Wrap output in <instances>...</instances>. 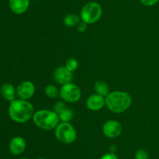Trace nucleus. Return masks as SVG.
<instances>
[{"label":"nucleus","mask_w":159,"mask_h":159,"mask_svg":"<svg viewBox=\"0 0 159 159\" xmlns=\"http://www.w3.org/2000/svg\"><path fill=\"white\" fill-rule=\"evenodd\" d=\"M9 115L12 120L18 123H24L33 118L34 108L28 101L16 99L10 102L9 106Z\"/></svg>","instance_id":"obj_1"},{"label":"nucleus","mask_w":159,"mask_h":159,"mask_svg":"<svg viewBox=\"0 0 159 159\" xmlns=\"http://www.w3.org/2000/svg\"><path fill=\"white\" fill-rule=\"evenodd\" d=\"M106 105L113 113H122L127 111L132 104V98L126 91H112L105 98Z\"/></svg>","instance_id":"obj_2"},{"label":"nucleus","mask_w":159,"mask_h":159,"mask_svg":"<svg viewBox=\"0 0 159 159\" xmlns=\"http://www.w3.org/2000/svg\"><path fill=\"white\" fill-rule=\"evenodd\" d=\"M33 121L37 127L43 130H51L57 127L60 118L54 110L41 109L34 112Z\"/></svg>","instance_id":"obj_3"},{"label":"nucleus","mask_w":159,"mask_h":159,"mask_svg":"<svg viewBox=\"0 0 159 159\" xmlns=\"http://www.w3.org/2000/svg\"><path fill=\"white\" fill-rule=\"evenodd\" d=\"M102 15V8L99 3L96 2H89L83 6L80 12V18L82 21L87 24L95 23L100 20Z\"/></svg>","instance_id":"obj_4"},{"label":"nucleus","mask_w":159,"mask_h":159,"mask_svg":"<svg viewBox=\"0 0 159 159\" xmlns=\"http://www.w3.org/2000/svg\"><path fill=\"white\" fill-rule=\"evenodd\" d=\"M54 135L58 141L65 144H70L75 141L77 132L70 123L61 122L54 129Z\"/></svg>","instance_id":"obj_5"},{"label":"nucleus","mask_w":159,"mask_h":159,"mask_svg":"<svg viewBox=\"0 0 159 159\" xmlns=\"http://www.w3.org/2000/svg\"><path fill=\"white\" fill-rule=\"evenodd\" d=\"M59 96L64 101L75 103L80 100L82 97V91L77 84L71 82L61 86L59 90Z\"/></svg>","instance_id":"obj_6"},{"label":"nucleus","mask_w":159,"mask_h":159,"mask_svg":"<svg viewBox=\"0 0 159 159\" xmlns=\"http://www.w3.org/2000/svg\"><path fill=\"white\" fill-rule=\"evenodd\" d=\"M102 132L108 138L114 139L122 133L123 126L116 120H108L102 126Z\"/></svg>","instance_id":"obj_7"},{"label":"nucleus","mask_w":159,"mask_h":159,"mask_svg":"<svg viewBox=\"0 0 159 159\" xmlns=\"http://www.w3.org/2000/svg\"><path fill=\"white\" fill-rule=\"evenodd\" d=\"M36 91L35 85L33 82L24 80L20 83L16 88V96L19 99L28 101L34 95Z\"/></svg>","instance_id":"obj_8"},{"label":"nucleus","mask_w":159,"mask_h":159,"mask_svg":"<svg viewBox=\"0 0 159 159\" xmlns=\"http://www.w3.org/2000/svg\"><path fill=\"white\" fill-rule=\"evenodd\" d=\"M53 110L57 114L61 122L70 123V121L74 117L72 109L70 108L69 107H67L65 102L62 101H57L53 107Z\"/></svg>","instance_id":"obj_9"},{"label":"nucleus","mask_w":159,"mask_h":159,"mask_svg":"<svg viewBox=\"0 0 159 159\" xmlns=\"http://www.w3.org/2000/svg\"><path fill=\"white\" fill-rule=\"evenodd\" d=\"M53 76H54V80L61 86L71 83L73 79V73L69 71L65 65L57 67L54 70Z\"/></svg>","instance_id":"obj_10"},{"label":"nucleus","mask_w":159,"mask_h":159,"mask_svg":"<svg viewBox=\"0 0 159 159\" xmlns=\"http://www.w3.org/2000/svg\"><path fill=\"white\" fill-rule=\"evenodd\" d=\"M26 147V140L22 137H15L10 140L9 145V151L13 155H20L25 151Z\"/></svg>","instance_id":"obj_11"},{"label":"nucleus","mask_w":159,"mask_h":159,"mask_svg":"<svg viewBox=\"0 0 159 159\" xmlns=\"http://www.w3.org/2000/svg\"><path fill=\"white\" fill-rule=\"evenodd\" d=\"M105 105V98L97 94H93L90 95L86 100L87 108L91 111H99Z\"/></svg>","instance_id":"obj_12"},{"label":"nucleus","mask_w":159,"mask_h":159,"mask_svg":"<svg viewBox=\"0 0 159 159\" xmlns=\"http://www.w3.org/2000/svg\"><path fill=\"white\" fill-rule=\"evenodd\" d=\"M9 6L13 13L20 15L28 9L30 0H9Z\"/></svg>","instance_id":"obj_13"},{"label":"nucleus","mask_w":159,"mask_h":159,"mask_svg":"<svg viewBox=\"0 0 159 159\" xmlns=\"http://www.w3.org/2000/svg\"><path fill=\"white\" fill-rule=\"evenodd\" d=\"M1 94L4 99L6 101L12 102V101L16 100V90L13 85L9 83H6L1 87Z\"/></svg>","instance_id":"obj_14"},{"label":"nucleus","mask_w":159,"mask_h":159,"mask_svg":"<svg viewBox=\"0 0 159 159\" xmlns=\"http://www.w3.org/2000/svg\"><path fill=\"white\" fill-rule=\"evenodd\" d=\"M94 90L96 94L100 95V96L106 98L109 94L110 93V87L108 84L103 80H97L95 83Z\"/></svg>","instance_id":"obj_15"},{"label":"nucleus","mask_w":159,"mask_h":159,"mask_svg":"<svg viewBox=\"0 0 159 159\" xmlns=\"http://www.w3.org/2000/svg\"><path fill=\"white\" fill-rule=\"evenodd\" d=\"M80 17L75 13H68L65 16L63 19L64 24L68 27H73L77 26L80 22Z\"/></svg>","instance_id":"obj_16"},{"label":"nucleus","mask_w":159,"mask_h":159,"mask_svg":"<svg viewBox=\"0 0 159 159\" xmlns=\"http://www.w3.org/2000/svg\"><path fill=\"white\" fill-rule=\"evenodd\" d=\"M45 94L49 98H55L59 95V90L54 84H48L45 87Z\"/></svg>","instance_id":"obj_17"},{"label":"nucleus","mask_w":159,"mask_h":159,"mask_svg":"<svg viewBox=\"0 0 159 159\" xmlns=\"http://www.w3.org/2000/svg\"><path fill=\"white\" fill-rule=\"evenodd\" d=\"M79 65V62L77 59H75V58H70V59H68V60L66 61L65 66L66 67L69 71H71V73H73V72L75 71V70H77Z\"/></svg>","instance_id":"obj_18"},{"label":"nucleus","mask_w":159,"mask_h":159,"mask_svg":"<svg viewBox=\"0 0 159 159\" xmlns=\"http://www.w3.org/2000/svg\"><path fill=\"white\" fill-rule=\"evenodd\" d=\"M135 159H149V154L145 150L139 149L135 153Z\"/></svg>","instance_id":"obj_19"},{"label":"nucleus","mask_w":159,"mask_h":159,"mask_svg":"<svg viewBox=\"0 0 159 159\" xmlns=\"http://www.w3.org/2000/svg\"><path fill=\"white\" fill-rule=\"evenodd\" d=\"M141 4L145 6H153L158 2L159 0H139Z\"/></svg>","instance_id":"obj_20"},{"label":"nucleus","mask_w":159,"mask_h":159,"mask_svg":"<svg viewBox=\"0 0 159 159\" xmlns=\"http://www.w3.org/2000/svg\"><path fill=\"white\" fill-rule=\"evenodd\" d=\"M99 159H119V158H118L117 155H116L115 153L110 152V153H107V154H103V155H102Z\"/></svg>","instance_id":"obj_21"},{"label":"nucleus","mask_w":159,"mask_h":159,"mask_svg":"<svg viewBox=\"0 0 159 159\" xmlns=\"http://www.w3.org/2000/svg\"><path fill=\"white\" fill-rule=\"evenodd\" d=\"M86 29H87V23H85V22L83 21L79 22V24L77 25V30L79 32L83 33L86 31Z\"/></svg>","instance_id":"obj_22"},{"label":"nucleus","mask_w":159,"mask_h":159,"mask_svg":"<svg viewBox=\"0 0 159 159\" xmlns=\"http://www.w3.org/2000/svg\"><path fill=\"white\" fill-rule=\"evenodd\" d=\"M37 159H46V158H43V157H39V158Z\"/></svg>","instance_id":"obj_23"},{"label":"nucleus","mask_w":159,"mask_h":159,"mask_svg":"<svg viewBox=\"0 0 159 159\" xmlns=\"http://www.w3.org/2000/svg\"><path fill=\"white\" fill-rule=\"evenodd\" d=\"M20 159H28V158H25V157H23V158H20Z\"/></svg>","instance_id":"obj_24"}]
</instances>
